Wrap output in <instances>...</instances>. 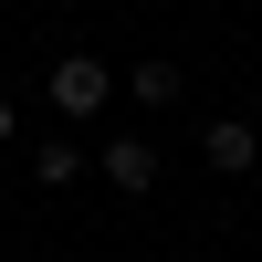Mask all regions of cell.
<instances>
[{"mask_svg": "<svg viewBox=\"0 0 262 262\" xmlns=\"http://www.w3.org/2000/svg\"><path fill=\"white\" fill-rule=\"evenodd\" d=\"M42 95H53V105H63V116H95V105H105V95H116V74H105V63H95V53H63V63H53V74H42Z\"/></svg>", "mask_w": 262, "mask_h": 262, "instance_id": "cell-1", "label": "cell"}, {"mask_svg": "<svg viewBox=\"0 0 262 262\" xmlns=\"http://www.w3.org/2000/svg\"><path fill=\"white\" fill-rule=\"evenodd\" d=\"M105 179L147 200V189H158V147H147V137H105Z\"/></svg>", "mask_w": 262, "mask_h": 262, "instance_id": "cell-2", "label": "cell"}, {"mask_svg": "<svg viewBox=\"0 0 262 262\" xmlns=\"http://www.w3.org/2000/svg\"><path fill=\"white\" fill-rule=\"evenodd\" d=\"M200 158H210V168H221V179H242V168L262 158V137H252V126H242V116H221V126H210V137H200Z\"/></svg>", "mask_w": 262, "mask_h": 262, "instance_id": "cell-3", "label": "cell"}, {"mask_svg": "<svg viewBox=\"0 0 262 262\" xmlns=\"http://www.w3.org/2000/svg\"><path fill=\"white\" fill-rule=\"evenodd\" d=\"M179 84H189L179 63H137V74H126V95H137V105H179Z\"/></svg>", "mask_w": 262, "mask_h": 262, "instance_id": "cell-4", "label": "cell"}, {"mask_svg": "<svg viewBox=\"0 0 262 262\" xmlns=\"http://www.w3.org/2000/svg\"><path fill=\"white\" fill-rule=\"evenodd\" d=\"M0 147H11V95H0Z\"/></svg>", "mask_w": 262, "mask_h": 262, "instance_id": "cell-5", "label": "cell"}]
</instances>
